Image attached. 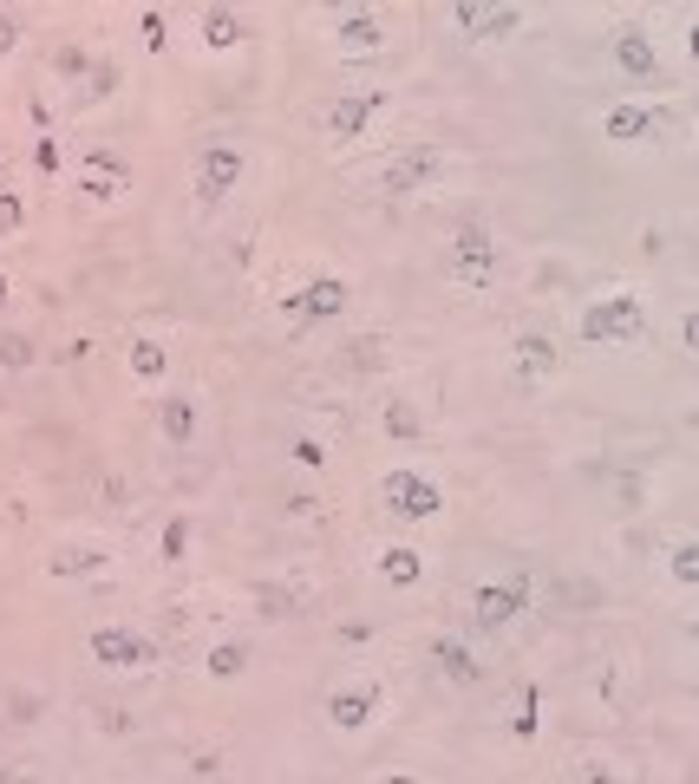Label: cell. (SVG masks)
Here are the masks:
<instances>
[{
  "instance_id": "6da1fadb",
  "label": "cell",
  "mask_w": 699,
  "mask_h": 784,
  "mask_svg": "<svg viewBox=\"0 0 699 784\" xmlns=\"http://www.w3.org/2000/svg\"><path fill=\"white\" fill-rule=\"evenodd\" d=\"M439 268H445V282L484 294L503 275V243L484 229V223H457V229H451V243H445V255H439Z\"/></svg>"
},
{
  "instance_id": "7a4b0ae2",
  "label": "cell",
  "mask_w": 699,
  "mask_h": 784,
  "mask_svg": "<svg viewBox=\"0 0 699 784\" xmlns=\"http://www.w3.org/2000/svg\"><path fill=\"white\" fill-rule=\"evenodd\" d=\"M575 327H582V341H595V346H634V341H648V307L621 288V294L589 301Z\"/></svg>"
},
{
  "instance_id": "3957f363",
  "label": "cell",
  "mask_w": 699,
  "mask_h": 784,
  "mask_svg": "<svg viewBox=\"0 0 699 784\" xmlns=\"http://www.w3.org/2000/svg\"><path fill=\"white\" fill-rule=\"evenodd\" d=\"M243 177H249V150L236 145V138H209L197 150V164H190V196H197L203 209H216Z\"/></svg>"
},
{
  "instance_id": "277c9868",
  "label": "cell",
  "mask_w": 699,
  "mask_h": 784,
  "mask_svg": "<svg viewBox=\"0 0 699 784\" xmlns=\"http://www.w3.org/2000/svg\"><path fill=\"white\" fill-rule=\"evenodd\" d=\"M353 307V282L347 275H307L301 288L282 294V314L295 321V327H327V321H341Z\"/></svg>"
},
{
  "instance_id": "5b68a950",
  "label": "cell",
  "mask_w": 699,
  "mask_h": 784,
  "mask_svg": "<svg viewBox=\"0 0 699 784\" xmlns=\"http://www.w3.org/2000/svg\"><path fill=\"white\" fill-rule=\"evenodd\" d=\"M380 497H386V510H393V517H405V523H425V517H439V510H445L439 484H432L425 471H405V464L380 478Z\"/></svg>"
},
{
  "instance_id": "8992f818",
  "label": "cell",
  "mask_w": 699,
  "mask_h": 784,
  "mask_svg": "<svg viewBox=\"0 0 699 784\" xmlns=\"http://www.w3.org/2000/svg\"><path fill=\"white\" fill-rule=\"evenodd\" d=\"M380 111H386V92H341L327 111H321V125H327V138H341V145H353V138H366L373 125H380Z\"/></svg>"
},
{
  "instance_id": "52a82bcc",
  "label": "cell",
  "mask_w": 699,
  "mask_h": 784,
  "mask_svg": "<svg viewBox=\"0 0 699 784\" xmlns=\"http://www.w3.org/2000/svg\"><path fill=\"white\" fill-rule=\"evenodd\" d=\"M439 170H445V157L432 145H405L386 170H380V190L386 196H419V190H432L439 184Z\"/></svg>"
},
{
  "instance_id": "ba28073f",
  "label": "cell",
  "mask_w": 699,
  "mask_h": 784,
  "mask_svg": "<svg viewBox=\"0 0 699 784\" xmlns=\"http://www.w3.org/2000/svg\"><path fill=\"white\" fill-rule=\"evenodd\" d=\"M79 190L92 196V203H118V196L131 190V164L118 157V150H105V145H92L86 157H79Z\"/></svg>"
},
{
  "instance_id": "9c48e42d",
  "label": "cell",
  "mask_w": 699,
  "mask_h": 784,
  "mask_svg": "<svg viewBox=\"0 0 699 784\" xmlns=\"http://www.w3.org/2000/svg\"><path fill=\"white\" fill-rule=\"evenodd\" d=\"M451 20H457V33H464L471 47H491V40H510V33L523 27V7H484V0H457V7H451Z\"/></svg>"
},
{
  "instance_id": "30bf717a",
  "label": "cell",
  "mask_w": 699,
  "mask_h": 784,
  "mask_svg": "<svg viewBox=\"0 0 699 784\" xmlns=\"http://www.w3.org/2000/svg\"><path fill=\"white\" fill-rule=\"evenodd\" d=\"M92 660L111 667V674H131V667H150L157 660V640H145L138 628H92Z\"/></svg>"
},
{
  "instance_id": "8fae6325",
  "label": "cell",
  "mask_w": 699,
  "mask_h": 784,
  "mask_svg": "<svg viewBox=\"0 0 699 784\" xmlns=\"http://www.w3.org/2000/svg\"><path fill=\"white\" fill-rule=\"evenodd\" d=\"M601 131H608L614 145H648L660 131H673V105H614V111L601 118Z\"/></svg>"
},
{
  "instance_id": "7c38bea8",
  "label": "cell",
  "mask_w": 699,
  "mask_h": 784,
  "mask_svg": "<svg viewBox=\"0 0 699 784\" xmlns=\"http://www.w3.org/2000/svg\"><path fill=\"white\" fill-rule=\"evenodd\" d=\"M530 608V576H510V582H484L471 595V615H478V628H510L516 615Z\"/></svg>"
},
{
  "instance_id": "4fadbf2b",
  "label": "cell",
  "mask_w": 699,
  "mask_h": 784,
  "mask_svg": "<svg viewBox=\"0 0 699 784\" xmlns=\"http://www.w3.org/2000/svg\"><path fill=\"white\" fill-rule=\"evenodd\" d=\"M614 66H621V79H634V86H653L660 79V52H653V33L648 27H621L614 33Z\"/></svg>"
},
{
  "instance_id": "5bb4252c",
  "label": "cell",
  "mask_w": 699,
  "mask_h": 784,
  "mask_svg": "<svg viewBox=\"0 0 699 784\" xmlns=\"http://www.w3.org/2000/svg\"><path fill=\"white\" fill-rule=\"evenodd\" d=\"M157 432H164V444H197L203 405L190 392H157Z\"/></svg>"
},
{
  "instance_id": "9a60e30c",
  "label": "cell",
  "mask_w": 699,
  "mask_h": 784,
  "mask_svg": "<svg viewBox=\"0 0 699 784\" xmlns=\"http://www.w3.org/2000/svg\"><path fill=\"white\" fill-rule=\"evenodd\" d=\"M105 556L99 542H66V549H52L47 556V576L52 582H86V576H105Z\"/></svg>"
},
{
  "instance_id": "2e32d148",
  "label": "cell",
  "mask_w": 699,
  "mask_h": 784,
  "mask_svg": "<svg viewBox=\"0 0 699 784\" xmlns=\"http://www.w3.org/2000/svg\"><path fill=\"white\" fill-rule=\"evenodd\" d=\"M516 380H523V392L536 386V380H550L555 366H562V353H555V341L550 334H516Z\"/></svg>"
},
{
  "instance_id": "e0dca14e",
  "label": "cell",
  "mask_w": 699,
  "mask_h": 784,
  "mask_svg": "<svg viewBox=\"0 0 699 784\" xmlns=\"http://www.w3.org/2000/svg\"><path fill=\"white\" fill-rule=\"evenodd\" d=\"M197 33H203V47L209 52H236L243 40H249V20H243V7H203Z\"/></svg>"
},
{
  "instance_id": "ac0fdd59",
  "label": "cell",
  "mask_w": 699,
  "mask_h": 784,
  "mask_svg": "<svg viewBox=\"0 0 699 784\" xmlns=\"http://www.w3.org/2000/svg\"><path fill=\"white\" fill-rule=\"evenodd\" d=\"M373 713H380V693H373V686H341V693L327 699V719H334L341 733H366Z\"/></svg>"
},
{
  "instance_id": "d6986e66",
  "label": "cell",
  "mask_w": 699,
  "mask_h": 784,
  "mask_svg": "<svg viewBox=\"0 0 699 784\" xmlns=\"http://www.w3.org/2000/svg\"><path fill=\"white\" fill-rule=\"evenodd\" d=\"M432 660H439V674H445L451 686H478V680H484V660L471 654V640H457V635L432 640Z\"/></svg>"
},
{
  "instance_id": "ffe728a7",
  "label": "cell",
  "mask_w": 699,
  "mask_h": 784,
  "mask_svg": "<svg viewBox=\"0 0 699 784\" xmlns=\"http://www.w3.org/2000/svg\"><path fill=\"white\" fill-rule=\"evenodd\" d=\"M334 40H341V52H373L380 40H386V27H380L373 7H347V13L334 20Z\"/></svg>"
},
{
  "instance_id": "44dd1931",
  "label": "cell",
  "mask_w": 699,
  "mask_h": 784,
  "mask_svg": "<svg viewBox=\"0 0 699 784\" xmlns=\"http://www.w3.org/2000/svg\"><path fill=\"white\" fill-rule=\"evenodd\" d=\"M380 432L393 444H419L425 439V419H419V405H412L405 392H386V399H380Z\"/></svg>"
},
{
  "instance_id": "7402d4cb",
  "label": "cell",
  "mask_w": 699,
  "mask_h": 784,
  "mask_svg": "<svg viewBox=\"0 0 699 784\" xmlns=\"http://www.w3.org/2000/svg\"><path fill=\"white\" fill-rule=\"evenodd\" d=\"M301 608H307V595L288 582H255V615L262 621H295Z\"/></svg>"
},
{
  "instance_id": "603a6c76",
  "label": "cell",
  "mask_w": 699,
  "mask_h": 784,
  "mask_svg": "<svg viewBox=\"0 0 699 784\" xmlns=\"http://www.w3.org/2000/svg\"><path fill=\"white\" fill-rule=\"evenodd\" d=\"M341 373H353V380H366V373H380L386 366V346H380V334H353V341H341Z\"/></svg>"
},
{
  "instance_id": "cb8c5ba5",
  "label": "cell",
  "mask_w": 699,
  "mask_h": 784,
  "mask_svg": "<svg viewBox=\"0 0 699 784\" xmlns=\"http://www.w3.org/2000/svg\"><path fill=\"white\" fill-rule=\"evenodd\" d=\"M125 360H131V380L138 386H164V373H170V353L150 341V334H138V341L125 346Z\"/></svg>"
},
{
  "instance_id": "d4e9b609",
  "label": "cell",
  "mask_w": 699,
  "mask_h": 784,
  "mask_svg": "<svg viewBox=\"0 0 699 784\" xmlns=\"http://www.w3.org/2000/svg\"><path fill=\"white\" fill-rule=\"evenodd\" d=\"M419 576H425L419 549H380V582L386 588H419Z\"/></svg>"
},
{
  "instance_id": "484cf974",
  "label": "cell",
  "mask_w": 699,
  "mask_h": 784,
  "mask_svg": "<svg viewBox=\"0 0 699 784\" xmlns=\"http://www.w3.org/2000/svg\"><path fill=\"white\" fill-rule=\"evenodd\" d=\"M203 667H209V680H243V674H249V647H243V640H216V647L203 654Z\"/></svg>"
},
{
  "instance_id": "4316f807",
  "label": "cell",
  "mask_w": 699,
  "mask_h": 784,
  "mask_svg": "<svg viewBox=\"0 0 699 784\" xmlns=\"http://www.w3.org/2000/svg\"><path fill=\"white\" fill-rule=\"evenodd\" d=\"M190 542H197V517H164V530H157V556L164 562H184Z\"/></svg>"
},
{
  "instance_id": "83f0119b",
  "label": "cell",
  "mask_w": 699,
  "mask_h": 784,
  "mask_svg": "<svg viewBox=\"0 0 699 784\" xmlns=\"http://www.w3.org/2000/svg\"><path fill=\"white\" fill-rule=\"evenodd\" d=\"M33 360H40V346L27 334H0V373H33Z\"/></svg>"
},
{
  "instance_id": "f1b7e54d",
  "label": "cell",
  "mask_w": 699,
  "mask_h": 784,
  "mask_svg": "<svg viewBox=\"0 0 699 784\" xmlns=\"http://www.w3.org/2000/svg\"><path fill=\"white\" fill-rule=\"evenodd\" d=\"M92 59H99V52H86V47H52V79H79V86H86Z\"/></svg>"
},
{
  "instance_id": "f546056e",
  "label": "cell",
  "mask_w": 699,
  "mask_h": 784,
  "mask_svg": "<svg viewBox=\"0 0 699 784\" xmlns=\"http://www.w3.org/2000/svg\"><path fill=\"white\" fill-rule=\"evenodd\" d=\"M667 569H673V582H680V588H693V582H699V542H693V537H687V542H673Z\"/></svg>"
},
{
  "instance_id": "4dcf8cb0",
  "label": "cell",
  "mask_w": 699,
  "mask_h": 784,
  "mask_svg": "<svg viewBox=\"0 0 699 784\" xmlns=\"http://www.w3.org/2000/svg\"><path fill=\"white\" fill-rule=\"evenodd\" d=\"M125 86V72H118V59H92V72H86V98H111Z\"/></svg>"
},
{
  "instance_id": "1f68e13d",
  "label": "cell",
  "mask_w": 699,
  "mask_h": 784,
  "mask_svg": "<svg viewBox=\"0 0 699 784\" xmlns=\"http://www.w3.org/2000/svg\"><path fill=\"white\" fill-rule=\"evenodd\" d=\"M138 33H145V47H150V52L170 47V20H164L157 7H145V13H138Z\"/></svg>"
},
{
  "instance_id": "d6a6232c",
  "label": "cell",
  "mask_w": 699,
  "mask_h": 784,
  "mask_svg": "<svg viewBox=\"0 0 699 784\" xmlns=\"http://www.w3.org/2000/svg\"><path fill=\"white\" fill-rule=\"evenodd\" d=\"M20 223H27V203H20V190L0 184V236H20Z\"/></svg>"
},
{
  "instance_id": "836d02e7",
  "label": "cell",
  "mask_w": 699,
  "mask_h": 784,
  "mask_svg": "<svg viewBox=\"0 0 699 784\" xmlns=\"http://www.w3.org/2000/svg\"><path fill=\"white\" fill-rule=\"evenodd\" d=\"M33 164H40V177H59V170H66V150H59V138H33Z\"/></svg>"
},
{
  "instance_id": "e575fe53",
  "label": "cell",
  "mask_w": 699,
  "mask_h": 784,
  "mask_svg": "<svg viewBox=\"0 0 699 784\" xmlns=\"http://www.w3.org/2000/svg\"><path fill=\"white\" fill-rule=\"evenodd\" d=\"M536 706H543L536 693H523V699H516V713H510V733H516V738H536Z\"/></svg>"
},
{
  "instance_id": "d590c367",
  "label": "cell",
  "mask_w": 699,
  "mask_h": 784,
  "mask_svg": "<svg viewBox=\"0 0 699 784\" xmlns=\"http://www.w3.org/2000/svg\"><path fill=\"white\" fill-rule=\"evenodd\" d=\"M614 503L641 510V503H648V478H634V471H628V478H614Z\"/></svg>"
},
{
  "instance_id": "8d00e7d4",
  "label": "cell",
  "mask_w": 699,
  "mask_h": 784,
  "mask_svg": "<svg viewBox=\"0 0 699 784\" xmlns=\"http://www.w3.org/2000/svg\"><path fill=\"white\" fill-rule=\"evenodd\" d=\"M13 726H33L40 719V693H13V713H7Z\"/></svg>"
},
{
  "instance_id": "74e56055",
  "label": "cell",
  "mask_w": 699,
  "mask_h": 784,
  "mask_svg": "<svg viewBox=\"0 0 699 784\" xmlns=\"http://www.w3.org/2000/svg\"><path fill=\"white\" fill-rule=\"evenodd\" d=\"M295 458H301V464H314V471H321V464H327V444H321V439H295Z\"/></svg>"
},
{
  "instance_id": "f35d334b",
  "label": "cell",
  "mask_w": 699,
  "mask_h": 784,
  "mask_svg": "<svg viewBox=\"0 0 699 784\" xmlns=\"http://www.w3.org/2000/svg\"><path fill=\"white\" fill-rule=\"evenodd\" d=\"M20 47V13H0V59Z\"/></svg>"
},
{
  "instance_id": "ab89813d",
  "label": "cell",
  "mask_w": 699,
  "mask_h": 784,
  "mask_svg": "<svg viewBox=\"0 0 699 784\" xmlns=\"http://www.w3.org/2000/svg\"><path fill=\"white\" fill-rule=\"evenodd\" d=\"M216 772H223V752H197L190 758V778H216Z\"/></svg>"
},
{
  "instance_id": "60d3db41",
  "label": "cell",
  "mask_w": 699,
  "mask_h": 784,
  "mask_svg": "<svg viewBox=\"0 0 699 784\" xmlns=\"http://www.w3.org/2000/svg\"><path fill=\"white\" fill-rule=\"evenodd\" d=\"M341 640H347V647H366V640H373V621H341Z\"/></svg>"
},
{
  "instance_id": "b9f144b4",
  "label": "cell",
  "mask_w": 699,
  "mask_h": 784,
  "mask_svg": "<svg viewBox=\"0 0 699 784\" xmlns=\"http://www.w3.org/2000/svg\"><path fill=\"white\" fill-rule=\"evenodd\" d=\"M282 510H288V517H314L321 503H314V497H301V490H288V503H282Z\"/></svg>"
},
{
  "instance_id": "7bdbcfd3",
  "label": "cell",
  "mask_w": 699,
  "mask_h": 784,
  "mask_svg": "<svg viewBox=\"0 0 699 784\" xmlns=\"http://www.w3.org/2000/svg\"><path fill=\"white\" fill-rule=\"evenodd\" d=\"M680 346H687V353L699 346V314H687V321H680Z\"/></svg>"
},
{
  "instance_id": "ee69618b",
  "label": "cell",
  "mask_w": 699,
  "mask_h": 784,
  "mask_svg": "<svg viewBox=\"0 0 699 784\" xmlns=\"http://www.w3.org/2000/svg\"><path fill=\"white\" fill-rule=\"evenodd\" d=\"M7 288H13V282H7V275H0V307H7Z\"/></svg>"
},
{
  "instance_id": "f6af8a7d",
  "label": "cell",
  "mask_w": 699,
  "mask_h": 784,
  "mask_svg": "<svg viewBox=\"0 0 699 784\" xmlns=\"http://www.w3.org/2000/svg\"><path fill=\"white\" fill-rule=\"evenodd\" d=\"M0 184H7V157H0Z\"/></svg>"
}]
</instances>
